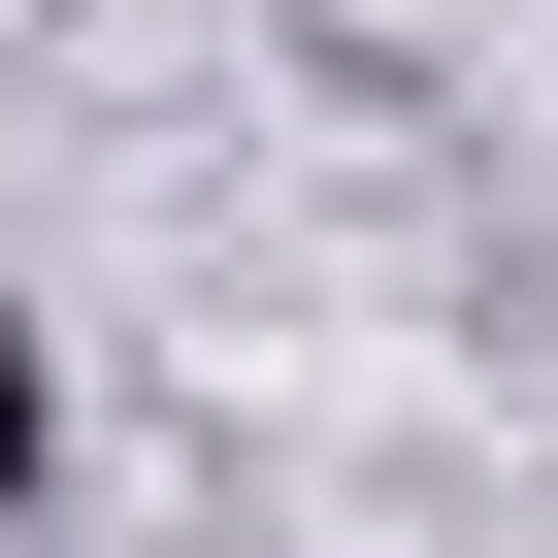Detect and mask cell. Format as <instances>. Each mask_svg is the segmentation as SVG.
Listing matches in <instances>:
<instances>
[{
    "label": "cell",
    "instance_id": "6da1fadb",
    "mask_svg": "<svg viewBox=\"0 0 558 558\" xmlns=\"http://www.w3.org/2000/svg\"><path fill=\"white\" fill-rule=\"evenodd\" d=\"M66 460V362H34V296H0V493H34Z\"/></svg>",
    "mask_w": 558,
    "mask_h": 558
}]
</instances>
